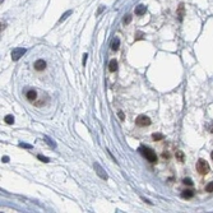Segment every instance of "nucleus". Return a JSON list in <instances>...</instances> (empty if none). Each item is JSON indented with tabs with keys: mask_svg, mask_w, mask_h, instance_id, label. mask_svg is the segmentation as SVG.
Wrapping results in <instances>:
<instances>
[{
	"mask_svg": "<svg viewBox=\"0 0 213 213\" xmlns=\"http://www.w3.org/2000/svg\"><path fill=\"white\" fill-rule=\"evenodd\" d=\"M139 152L146 157V160H148V162H151V163H156L157 162V155H156L155 151L151 150V148L142 146V147H139Z\"/></svg>",
	"mask_w": 213,
	"mask_h": 213,
	"instance_id": "f257e3e1",
	"label": "nucleus"
},
{
	"mask_svg": "<svg viewBox=\"0 0 213 213\" xmlns=\"http://www.w3.org/2000/svg\"><path fill=\"white\" fill-rule=\"evenodd\" d=\"M197 171L201 174V175H207L209 172V165L207 163V161L204 160H199L197 162Z\"/></svg>",
	"mask_w": 213,
	"mask_h": 213,
	"instance_id": "f03ea898",
	"label": "nucleus"
},
{
	"mask_svg": "<svg viewBox=\"0 0 213 213\" xmlns=\"http://www.w3.org/2000/svg\"><path fill=\"white\" fill-rule=\"evenodd\" d=\"M26 54V49H23V47H17V49H14L12 51V59L14 61H17V60H19L20 58L23 56V55Z\"/></svg>",
	"mask_w": 213,
	"mask_h": 213,
	"instance_id": "7ed1b4c3",
	"label": "nucleus"
},
{
	"mask_svg": "<svg viewBox=\"0 0 213 213\" xmlns=\"http://www.w3.org/2000/svg\"><path fill=\"white\" fill-rule=\"evenodd\" d=\"M138 126H148L151 124V119L146 116V115H140V116L137 117V120H135Z\"/></svg>",
	"mask_w": 213,
	"mask_h": 213,
	"instance_id": "20e7f679",
	"label": "nucleus"
},
{
	"mask_svg": "<svg viewBox=\"0 0 213 213\" xmlns=\"http://www.w3.org/2000/svg\"><path fill=\"white\" fill-rule=\"evenodd\" d=\"M95 170H96V172H97V175H98L101 179H104V180H107V174H106L104 171V169L100 166V163H97L95 162Z\"/></svg>",
	"mask_w": 213,
	"mask_h": 213,
	"instance_id": "39448f33",
	"label": "nucleus"
},
{
	"mask_svg": "<svg viewBox=\"0 0 213 213\" xmlns=\"http://www.w3.org/2000/svg\"><path fill=\"white\" fill-rule=\"evenodd\" d=\"M35 69L38 70V71H41V70H44L45 68H46V61L45 60H42V59H38V60H36L35 63Z\"/></svg>",
	"mask_w": 213,
	"mask_h": 213,
	"instance_id": "423d86ee",
	"label": "nucleus"
},
{
	"mask_svg": "<svg viewBox=\"0 0 213 213\" xmlns=\"http://www.w3.org/2000/svg\"><path fill=\"white\" fill-rule=\"evenodd\" d=\"M26 97L28 98V101L33 102V101H36V98H37V92L35 91V89H28L27 93H26Z\"/></svg>",
	"mask_w": 213,
	"mask_h": 213,
	"instance_id": "0eeeda50",
	"label": "nucleus"
},
{
	"mask_svg": "<svg viewBox=\"0 0 213 213\" xmlns=\"http://www.w3.org/2000/svg\"><path fill=\"white\" fill-rule=\"evenodd\" d=\"M181 197H182V198H186V199L193 198V197H194V190H184V191L181 193Z\"/></svg>",
	"mask_w": 213,
	"mask_h": 213,
	"instance_id": "6e6552de",
	"label": "nucleus"
},
{
	"mask_svg": "<svg viewBox=\"0 0 213 213\" xmlns=\"http://www.w3.org/2000/svg\"><path fill=\"white\" fill-rule=\"evenodd\" d=\"M144 13H146V7L142 5V4L135 8V14H137V15H143Z\"/></svg>",
	"mask_w": 213,
	"mask_h": 213,
	"instance_id": "1a4fd4ad",
	"label": "nucleus"
},
{
	"mask_svg": "<svg viewBox=\"0 0 213 213\" xmlns=\"http://www.w3.org/2000/svg\"><path fill=\"white\" fill-rule=\"evenodd\" d=\"M116 69H117V61L115 60V59H112L109 64V70L110 71H116Z\"/></svg>",
	"mask_w": 213,
	"mask_h": 213,
	"instance_id": "9d476101",
	"label": "nucleus"
},
{
	"mask_svg": "<svg viewBox=\"0 0 213 213\" xmlns=\"http://www.w3.org/2000/svg\"><path fill=\"white\" fill-rule=\"evenodd\" d=\"M119 46H120V40H119L117 37H115L114 41H112V44H111V49H112L114 51H117V50H119Z\"/></svg>",
	"mask_w": 213,
	"mask_h": 213,
	"instance_id": "9b49d317",
	"label": "nucleus"
},
{
	"mask_svg": "<svg viewBox=\"0 0 213 213\" xmlns=\"http://www.w3.org/2000/svg\"><path fill=\"white\" fill-rule=\"evenodd\" d=\"M4 121H5L7 124H13V123H14V117H13L12 115H7L5 119H4Z\"/></svg>",
	"mask_w": 213,
	"mask_h": 213,
	"instance_id": "f8f14e48",
	"label": "nucleus"
},
{
	"mask_svg": "<svg viewBox=\"0 0 213 213\" xmlns=\"http://www.w3.org/2000/svg\"><path fill=\"white\" fill-rule=\"evenodd\" d=\"M182 15H184V5L181 4V5L179 7V19L180 20L182 19Z\"/></svg>",
	"mask_w": 213,
	"mask_h": 213,
	"instance_id": "ddd939ff",
	"label": "nucleus"
},
{
	"mask_svg": "<svg viewBox=\"0 0 213 213\" xmlns=\"http://www.w3.org/2000/svg\"><path fill=\"white\" fill-rule=\"evenodd\" d=\"M152 138H153V140H161V139H163V135L160 133H155L152 135Z\"/></svg>",
	"mask_w": 213,
	"mask_h": 213,
	"instance_id": "4468645a",
	"label": "nucleus"
},
{
	"mask_svg": "<svg viewBox=\"0 0 213 213\" xmlns=\"http://www.w3.org/2000/svg\"><path fill=\"white\" fill-rule=\"evenodd\" d=\"M206 190L208 191V193H213V181L209 182L207 186H206Z\"/></svg>",
	"mask_w": 213,
	"mask_h": 213,
	"instance_id": "2eb2a0df",
	"label": "nucleus"
},
{
	"mask_svg": "<svg viewBox=\"0 0 213 213\" xmlns=\"http://www.w3.org/2000/svg\"><path fill=\"white\" fill-rule=\"evenodd\" d=\"M176 157L179 158V161H180V162H182V161H184V155H182V152H176Z\"/></svg>",
	"mask_w": 213,
	"mask_h": 213,
	"instance_id": "dca6fc26",
	"label": "nucleus"
},
{
	"mask_svg": "<svg viewBox=\"0 0 213 213\" xmlns=\"http://www.w3.org/2000/svg\"><path fill=\"white\" fill-rule=\"evenodd\" d=\"M44 139H45V140H46V142H47V143L50 144V146H51V147H56V144H55L54 142H51V140H50V138H49V137H45Z\"/></svg>",
	"mask_w": 213,
	"mask_h": 213,
	"instance_id": "f3484780",
	"label": "nucleus"
},
{
	"mask_svg": "<svg viewBox=\"0 0 213 213\" xmlns=\"http://www.w3.org/2000/svg\"><path fill=\"white\" fill-rule=\"evenodd\" d=\"M131 22V15H126L125 18H124V23L125 24H129Z\"/></svg>",
	"mask_w": 213,
	"mask_h": 213,
	"instance_id": "a211bd4d",
	"label": "nucleus"
},
{
	"mask_svg": "<svg viewBox=\"0 0 213 213\" xmlns=\"http://www.w3.org/2000/svg\"><path fill=\"white\" fill-rule=\"evenodd\" d=\"M184 184L185 185H189V186H193V181L190 179H184Z\"/></svg>",
	"mask_w": 213,
	"mask_h": 213,
	"instance_id": "6ab92c4d",
	"label": "nucleus"
},
{
	"mask_svg": "<svg viewBox=\"0 0 213 213\" xmlns=\"http://www.w3.org/2000/svg\"><path fill=\"white\" fill-rule=\"evenodd\" d=\"M38 160L42 161V162H49V158H46L44 156H38Z\"/></svg>",
	"mask_w": 213,
	"mask_h": 213,
	"instance_id": "aec40b11",
	"label": "nucleus"
},
{
	"mask_svg": "<svg viewBox=\"0 0 213 213\" xmlns=\"http://www.w3.org/2000/svg\"><path fill=\"white\" fill-rule=\"evenodd\" d=\"M70 13H71V12L69 10V12H66V13H65V14H63V17H61V18H60V22H61V20H64V19H65V18H66V17H68V15H69V14H70Z\"/></svg>",
	"mask_w": 213,
	"mask_h": 213,
	"instance_id": "412c9836",
	"label": "nucleus"
},
{
	"mask_svg": "<svg viewBox=\"0 0 213 213\" xmlns=\"http://www.w3.org/2000/svg\"><path fill=\"white\" fill-rule=\"evenodd\" d=\"M87 56H88V55H87V54H84V56H83V65H86V61H87Z\"/></svg>",
	"mask_w": 213,
	"mask_h": 213,
	"instance_id": "4be33fe9",
	"label": "nucleus"
},
{
	"mask_svg": "<svg viewBox=\"0 0 213 213\" xmlns=\"http://www.w3.org/2000/svg\"><path fill=\"white\" fill-rule=\"evenodd\" d=\"M20 147H27V148H31V146H28V144H23V143H20Z\"/></svg>",
	"mask_w": 213,
	"mask_h": 213,
	"instance_id": "5701e85b",
	"label": "nucleus"
},
{
	"mask_svg": "<svg viewBox=\"0 0 213 213\" xmlns=\"http://www.w3.org/2000/svg\"><path fill=\"white\" fill-rule=\"evenodd\" d=\"M8 161H9V158H8V157H3V162H8Z\"/></svg>",
	"mask_w": 213,
	"mask_h": 213,
	"instance_id": "b1692460",
	"label": "nucleus"
},
{
	"mask_svg": "<svg viewBox=\"0 0 213 213\" xmlns=\"http://www.w3.org/2000/svg\"><path fill=\"white\" fill-rule=\"evenodd\" d=\"M211 157H212V160H213V151H212V153H211Z\"/></svg>",
	"mask_w": 213,
	"mask_h": 213,
	"instance_id": "393cba45",
	"label": "nucleus"
}]
</instances>
